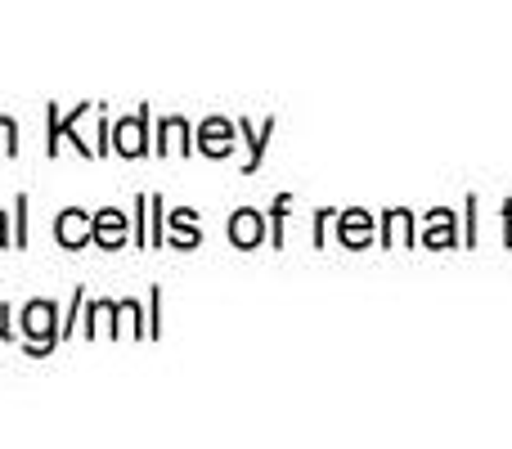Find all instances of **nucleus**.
Returning <instances> with one entry per match:
<instances>
[{
  "mask_svg": "<svg viewBox=\"0 0 512 449\" xmlns=\"http://www.w3.org/2000/svg\"><path fill=\"white\" fill-rule=\"evenodd\" d=\"M23 337H27V351L32 355L54 351V342L63 337V324H59L54 301H27L23 306Z\"/></svg>",
  "mask_w": 512,
  "mask_h": 449,
  "instance_id": "obj_1",
  "label": "nucleus"
},
{
  "mask_svg": "<svg viewBox=\"0 0 512 449\" xmlns=\"http://www.w3.org/2000/svg\"><path fill=\"white\" fill-rule=\"evenodd\" d=\"M144 126H149V108H140L135 117H126V122L113 126V149L122 153V158H144V149H149Z\"/></svg>",
  "mask_w": 512,
  "mask_h": 449,
  "instance_id": "obj_2",
  "label": "nucleus"
},
{
  "mask_svg": "<svg viewBox=\"0 0 512 449\" xmlns=\"http://www.w3.org/2000/svg\"><path fill=\"white\" fill-rule=\"evenodd\" d=\"M90 229H95V221H90L81 207H68V212L59 216V225H54V238H59L63 247H86L90 243Z\"/></svg>",
  "mask_w": 512,
  "mask_h": 449,
  "instance_id": "obj_3",
  "label": "nucleus"
},
{
  "mask_svg": "<svg viewBox=\"0 0 512 449\" xmlns=\"http://www.w3.org/2000/svg\"><path fill=\"white\" fill-rule=\"evenodd\" d=\"M90 238H95L99 247H122L126 243V216L117 212V207H104V212H95V229H90Z\"/></svg>",
  "mask_w": 512,
  "mask_h": 449,
  "instance_id": "obj_4",
  "label": "nucleus"
},
{
  "mask_svg": "<svg viewBox=\"0 0 512 449\" xmlns=\"http://www.w3.org/2000/svg\"><path fill=\"white\" fill-rule=\"evenodd\" d=\"M198 149L212 153V158H225V153L234 149V126L221 122V117H212V122L198 131Z\"/></svg>",
  "mask_w": 512,
  "mask_h": 449,
  "instance_id": "obj_5",
  "label": "nucleus"
},
{
  "mask_svg": "<svg viewBox=\"0 0 512 449\" xmlns=\"http://www.w3.org/2000/svg\"><path fill=\"white\" fill-rule=\"evenodd\" d=\"M230 238L239 247H256V243H261V216H256V212H239L230 221Z\"/></svg>",
  "mask_w": 512,
  "mask_h": 449,
  "instance_id": "obj_6",
  "label": "nucleus"
},
{
  "mask_svg": "<svg viewBox=\"0 0 512 449\" xmlns=\"http://www.w3.org/2000/svg\"><path fill=\"white\" fill-rule=\"evenodd\" d=\"M167 149H180V153L194 149V144H189V126L180 122V117H167V122H162V144H158V153H167Z\"/></svg>",
  "mask_w": 512,
  "mask_h": 449,
  "instance_id": "obj_7",
  "label": "nucleus"
},
{
  "mask_svg": "<svg viewBox=\"0 0 512 449\" xmlns=\"http://www.w3.org/2000/svg\"><path fill=\"white\" fill-rule=\"evenodd\" d=\"M171 229H176V247H194L198 243L194 212H176V216H171Z\"/></svg>",
  "mask_w": 512,
  "mask_h": 449,
  "instance_id": "obj_8",
  "label": "nucleus"
},
{
  "mask_svg": "<svg viewBox=\"0 0 512 449\" xmlns=\"http://www.w3.org/2000/svg\"><path fill=\"white\" fill-rule=\"evenodd\" d=\"M0 153H18V126H14V117H0Z\"/></svg>",
  "mask_w": 512,
  "mask_h": 449,
  "instance_id": "obj_9",
  "label": "nucleus"
},
{
  "mask_svg": "<svg viewBox=\"0 0 512 449\" xmlns=\"http://www.w3.org/2000/svg\"><path fill=\"white\" fill-rule=\"evenodd\" d=\"M149 212H153V229H149V243H162V198H149Z\"/></svg>",
  "mask_w": 512,
  "mask_h": 449,
  "instance_id": "obj_10",
  "label": "nucleus"
},
{
  "mask_svg": "<svg viewBox=\"0 0 512 449\" xmlns=\"http://www.w3.org/2000/svg\"><path fill=\"white\" fill-rule=\"evenodd\" d=\"M5 319H9V310H5V306H0V337H14V328H9V324H5Z\"/></svg>",
  "mask_w": 512,
  "mask_h": 449,
  "instance_id": "obj_11",
  "label": "nucleus"
},
{
  "mask_svg": "<svg viewBox=\"0 0 512 449\" xmlns=\"http://www.w3.org/2000/svg\"><path fill=\"white\" fill-rule=\"evenodd\" d=\"M9 243V234H5V212H0V247Z\"/></svg>",
  "mask_w": 512,
  "mask_h": 449,
  "instance_id": "obj_12",
  "label": "nucleus"
}]
</instances>
